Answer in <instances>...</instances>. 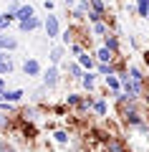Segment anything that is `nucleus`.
Listing matches in <instances>:
<instances>
[{"mask_svg":"<svg viewBox=\"0 0 149 152\" xmlns=\"http://www.w3.org/2000/svg\"><path fill=\"white\" fill-rule=\"evenodd\" d=\"M43 26V20L38 15H33V18H28V20H20L18 23V28H20L23 33H31V31H36V28H41Z\"/></svg>","mask_w":149,"mask_h":152,"instance_id":"obj_6","label":"nucleus"},{"mask_svg":"<svg viewBox=\"0 0 149 152\" xmlns=\"http://www.w3.org/2000/svg\"><path fill=\"white\" fill-rule=\"evenodd\" d=\"M68 74H71V79H81V74H84V69H81L78 64H68Z\"/></svg>","mask_w":149,"mask_h":152,"instance_id":"obj_23","label":"nucleus"},{"mask_svg":"<svg viewBox=\"0 0 149 152\" xmlns=\"http://www.w3.org/2000/svg\"><path fill=\"white\" fill-rule=\"evenodd\" d=\"M91 109H94L99 117H104V114H106V99H96V102L91 104Z\"/></svg>","mask_w":149,"mask_h":152,"instance_id":"obj_19","label":"nucleus"},{"mask_svg":"<svg viewBox=\"0 0 149 152\" xmlns=\"http://www.w3.org/2000/svg\"><path fill=\"white\" fill-rule=\"evenodd\" d=\"M18 3H23V0H18Z\"/></svg>","mask_w":149,"mask_h":152,"instance_id":"obj_37","label":"nucleus"},{"mask_svg":"<svg viewBox=\"0 0 149 152\" xmlns=\"http://www.w3.org/2000/svg\"><path fill=\"white\" fill-rule=\"evenodd\" d=\"M78 81L84 84V89H89V91H91V89H94V84H96V74H94V71H84Z\"/></svg>","mask_w":149,"mask_h":152,"instance_id":"obj_11","label":"nucleus"},{"mask_svg":"<svg viewBox=\"0 0 149 152\" xmlns=\"http://www.w3.org/2000/svg\"><path fill=\"white\" fill-rule=\"evenodd\" d=\"M89 8H91V13H96V15H104V13H106L104 0H89Z\"/></svg>","mask_w":149,"mask_h":152,"instance_id":"obj_17","label":"nucleus"},{"mask_svg":"<svg viewBox=\"0 0 149 152\" xmlns=\"http://www.w3.org/2000/svg\"><path fill=\"white\" fill-rule=\"evenodd\" d=\"M126 74H129V81L144 84V74H142V69H139V66H129V69H126Z\"/></svg>","mask_w":149,"mask_h":152,"instance_id":"obj_13","label":"nucleus"},{"mask_svg":"<svg viewBox=\"0 0 149 152\" xmlns=\"http://www.w3.org/2000/svg\"><path fill=\"white\" fill-rule=\"evenodd\" d=\"M104 81H106V89H111L114 94H116V91H121V84H119V79H116V76H104Z\"/></svg>","mask_w":149,"mask_h":152,"instance_id":"obj_18","label":"nucleus"},{"mask_svg":"<svg viewBox=\"0 0 149 152\" xmlns=\"http://www.w3.org/2000/svg\"><path fill=\"white\" fill-rule=\"evenodd\" d=\"M66 5H73V0H66Z\"/></svg>","mask_w":149,"mask_h":152,"instance_id":"obj_34","label":"nucleus"},{"mask_svg":"<svg viewBox=\"0 0 149 152\" xmlns=\"http://www.w3.org/2000/svg\"><path fill=\"white\" fill-rule=\"evenodd\" d=\"M124 119H126L129 127H137V124H142V114H139L134 107H129V109H124Z\"/></svg>","mask_w":149,"mask_h":152,"instance_id":"obj_8","label":"nucleus"},{"mask_svg":"<svg viewBox=\"0 0 149 152\" xmlns=\"http://www.w3.org/2000/svg\"><path fill=\"white\" fill-rule=\"evenodd\" d=\"M109 3H114V0H104V5H109Z\"/></svg>","mask_w":149,"mask_h":152,"instance_id":"obj_35","label":"nucleus"},{"mask_svg":"<svg viewBox=\"0 0 149 152\" xmlns=\"http://www.w3.org/2000/svg\"><path fill=\"white\" fill-rule=\"evenodd\" d=\"M86 3H89V0H86Z\"/></svg>","mask_w":149,"mask_h":152,"instance_id":"obj_38","label":"nucleus"},{"mask_svg":"<svg viewBox=\"0 0 149 152\" xmlns=\"http://www.w3.org/2000/svg\"><path fill=\"white\" fill-rule=\"evenodd\" d=\"M3 91H5V79L0 76V102H3Z\"/></svg>","mask_w":149,"mask_h":152,"instance_id":"obj_30","label":"nucleus"},{"mask_svg":"<svg viewBox=\"0 0 149 152\" xmlns=\"http://www.w3.org/2000/svg\"><path fill=\"white\" fill-rule=\"evenodd\" d=\"M3 152H15V150H13L10 145H3Z\"/></svg>","mask_w":149,"mask_h":152,"instance_id":"obj_32","label":"nucleus"},{"mask_svg":"<svg viewBox=\"0 0 149 152\" xmlns=\"http://www.w3.org/2000/svg\"><path fill=\"white\" fill-rule=\"evenodd\" d=\"M56 142H58V145H68V132H56Z\"/></svg>","mask_w":149,"mask_h":152,"instance_id":"obj_24","label":"nucleus"},{"mask_svg":"<svg viewBox=\"0 0 149 152\" xmlns=\"http://www.w3.org/2000/svg\"><path fill=\"white\" fill-rule=\"evenodd\" d=\"M13 69H15V64H13V56L8 53V51H0V76L13 74Z\"/></svg>","mask_w":149,"mask_h":152,"instance_id":"obj_3","label":"nucleus"},{"mask_svg":"<svg viewBox=\"0 0 149 152\" xmlns=\"http://www.w3.org/2000/svg\"><path fill=\"white\" fill-rule=\"evenodd\" d=\"M43 5H46V10H53V0H43Z\"/></svg>","mask_w":149,"mask_h":152,"instance_id":"obj_31","label":"nucleus"},{"mask_svg":"<svg viewBox=\"0 0 149 152\" xmlns=\"http://www.w3.org/2000/svg\"><path fill=\"white\" fill-rule=\"evenodd\" d=\"M41 64H38V61L36 58H25V61H23V74H25V76H41Z\"/></svg>","mask_w":149,"mask_h":152,"instance_id":"obj_5","label":"nucleus"},{"mask_svg":"<svg viewBox=\"0 0 149 152\" xmlns=\"http://www.w3.org/2000/svg\"><path fill=\"white\" fill-rule=\"evenodd\" d=\"M104 46H106L109 51H114V53H116V51H119V38L111 36V33H106V36H104Z\"/></svg>","mask_w":149,"mask_h":152,"instance_id":"obj_16","label":"nucleus"},{"mask_svg":"<svg viewBox=\"0 0 149 152\" xmlns=\"http://www.w3.org/2000/svg\"><path fill=\"white\" fill-rule=\"evenodd\" d=\"M63 53H66L63 46H56V48L51 51V56H48V58H51V66H58V64H61V58H63Z\"/></svg>","mask_w":149,"mask_h":152,"instance_id":"obj_14","label":"nucleus"},{"mask_svg":"<svg viewBox=\"0 0 149 152\" xmlns=\"http://www.w3.org/2000/svg\"><path fill=\"white\" fill-rule=\"evenodd\" d=\"M43 28H46V36H48V38H58V36H61L58 15H46V20H43Z\"/></svg>","mask_w":149,"mask_h":152,"instance_id":"obj_1","label":"nucleus"},{"mask_svg":"<svg viewBox=\"0 0 149 152\" xmlns=\"http://www.w3.org/2000/svg\"><path fill=\"white\" fill-rule=\"evenodd\" d=\"M137 13H139V18L149 15V0H137Z\"/></svg>","mask_w":149,"mask_h":152,"instance_id":"obj_20","label":"nucleus"},{"mask_svg":"<svg viewBox=\"0 0 149 152\" xmlns=\"http://www.w3.org/2000/svg\"><path fill=\"white\" fill-rule=\"evenodd\" d=\"M91 104H94V99H81V102H78V109H81V112H86V109H91Z\"/></svg>","mask_w":149,"mask_h":152,"instance_id":"obj_26","label":"nucleus"},{"mask_svg":"<svg viewBox=\"0 0 149 152\" xmlns=\"http://www.w3.org/2000/svg\"><path fill=\"white\" fill-rule=\"evenodd\" d=\"M106 152H126L124 150V145L119 140H109V145H106Z\"/></svg>","mask_w":149,"mask_h":152,"instance_id":"obj_21","label":"nucleus"},{"mask_svg":"<svg viewBox=\"0 0 149 152\" xmlns=\"http://www.w3.org/2000/svg\"><path fill=\"white\" fill-rule=\"evenodd\" d=\"M76 64H78L81 69H86V71H94L96 69V58L89 56V53H78V56H76Z\"/></svg>","mask_w":149,"mask_h":152,"instance_id":"obj_7","label":"nucleus"},{"mask_svg":"<svg viewBox=\"0 0 149 152\" xmlns=\"http://www.w3.org/2000/svg\"><path fill=\"white\" fill-rule=\"evenodd\" d=\"M18 8H20V3H18V0H13L10 5H8V15H15V10Z\"/></svg>","mask_w":149,"mask_h":152,"instance_id":"obj_28","label":"nucleus"},{"mask_svg":"<svg viewBox=\"0 0 149 152\" xmlns=\"http://www.w3.org/2000/svg\"><path fill=\"white\" fill-rule=\"evenodd\" d=\"M63 43H66V46H71V43H73V31H71V28L63 33Z\"/></svg>","mask_w":149,"mask_h":152,"instance_id":"obj_27","label":"nucleus"},{"mask_svg":"<svg viewBox=\"0 0 149 152\" xmlns=\"http://www.w3.org/2000/svg\"><path fill=\"white\" fill-rule=\"evenodd\" d=\"M8 124V119H5V117H0V127H5Z\"/></svg>","mask_w":149,"mask_h":152,"instance_id":"obj_33","label":"nucleus"},{"mask_svg":"<svg viewBox=\"0 0 149 152\" xmlns=\"http://www.w3.org/2000/svg\"><path fill=\"white\" fill-rule=\"evenodd\" d=\"M0 20H3V13H0Z\"/></svg>","mask_w":149,"mask_h":152,"instance_id":"obj_36","label":"nucleus"},{"mask_svg":"<svg viewBox=\"0 0 149 152\" xmlns=\"http://www.w3.org/2000/svg\"><path fill=\"white\" fill-rule=\"evenodd\" d=\"M71 53H73V56L84 53V48H81V43H71Z\"/></svg>","mask_w":149,"mask_h":152,"instance_id":"obj_29","label":"nucleus"},{"mask_svg":"<svg viewBox=\"0 0 149 152\" xmlns=\"http://www.w3.org/2000/svg\"><path fill=\"white\" fill-rule=\"evenodd\" d=\"M94 71L99 76H114V74H116V66H114V64H96Z\"/></svg>","mask_w":149,"mask_h":152,"instance_id":"obj_12","label":"nucleus"},{"mask_svg":"<svg viewBox=\"0 0 149 152\" xmlns=\"http://www.w3.org/2000/svg\"><path fill=\"white\" fill-rule=\"evenodd\" d=\"M91 31H94L96 36H106V33H109V28H106V23H104V20H96Z\"/></svg>","mask_w":149,"mask_h":152,"instance_id":"obj_22","label":"nucleus"},{"mask_svg":"<svg viewBox=\"0 0 149 152\" xmlns=\"http://www.w3.org/2000/svg\"><path fill=\"white\" fill-rule=\"evenodd\" d=\"M23 99V89H13V91H3V102H20Z\"/></svg>","mask_w":149,"mask_h":152,"instance_id":"obj_15","label":"nucleus"},{"mask_svg":"<svg viewBox=\"0 0 149 152\" xmlns=\"http://www.w3.org/2000/svg\"><path fill=\"white\" fill-rule=\"evenodd\" d=\"M78 102H81L78 94H68V96H66V104H68V107H78Z\"/></svg>","mask_w":149,"mask_h":152,"instance_id":"obj_25","label":"nucleus"},{"mask_svg":"<svg viewBox=\"0 0 149 152\" xmlns=\"http://www.w3.org/2000/svg\"><path fill=\"white\" fill-rule=\"evenodd\" d=\"M58 66H48L46 71H43V86L46 89H53L56 84H58Z\"/></svg>","mask_w":149,"mask_h":152,"instance_id":"obj_2","label":"nucleus"},{"mask_svg":"<svg viewBox=\"0 0 149 152\" xmlns=\"http://www.w3.org/2000/svg\"><path fill=\"white\" fill-rule=\"evenodd\" d=\"M114 51H109L106 46H101V48L96 51V64H114Z\"/></svg>","mask_w":149,"mask_h":152,"instance_id":"obj_9","label":"nucleus"},{"mask_svg":"<svg viewBox=\"0 0 149 152\" xmlns=\"http://www.w3.org/2000/svg\"><path fill=\"white\" fill-rule=\"evenodd\" d=\"M18 48V38L15 36H8V33H0V51H15Z\"/></svg>","mask_w":149,"mask_h":152,"instance_id":"obj_4","label":"nucleus"},{"mask_svg":"<svg viewBox=\"0 0 149 152\" xmlns=\"http://www.w3.org/2000/svg\"><path fill=\"white\" fill-rule=\"evenodd\" d=\"M33 15H36V10H33L31 5H20V8L15 10V15H13V18L20 23V20H28V18H33Z\"/></svg>","mask_w":149,"mask_h":152,"instance_id":"obj_10","label":"nucleus"}]
</instances>
